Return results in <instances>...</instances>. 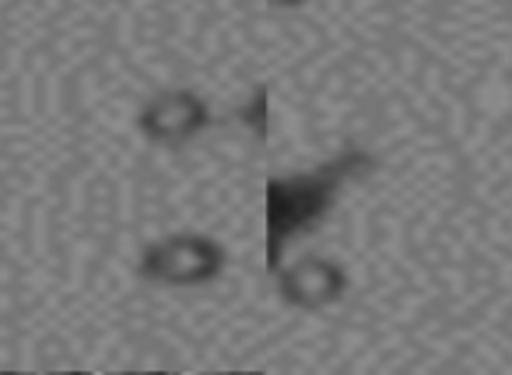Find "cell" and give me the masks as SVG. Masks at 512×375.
<instances>
[{
	"label": "cell",
	"mask_w": 512,
	"mask_h": 375,
	"mask_svg": "<svg viewBox=\"0 0 512 375\" xmlns=\"http://www.w3.org/2000/svg\"><path fill=\"white\" fill-rule=\"evenodd\" d=\"M264 4H271V8H278V11H299V8H306L309 0H264Z\"/></svg>",
	"instance_id": "8992f818"
},
{
	"label": "cell",
	"mask_w": 512,
	"mask_h": 375,
	"mask_svg": "<svg viewBox=\"0 0 512 375\" xmlns=\"http://www.w3.org/2000/svg\"><path fill=\"white\" fill-rule=\"evenodd\" d=\"M274 277H278L281 302L302 312L330 309L348 295V274L330 256H302V260L281 267Z\"/></svg>",
	"instance_id": "277c9868"
},
{
	"label": "cell",
	"mask_w": 512,
	"mask_h": 375,
	"mask_svg": "<svg viewBox=\"0 0 512 375\" xmlns=\"http://www.w3.org/2000/svg\"><path fill=\"white\" fill-rule=\"evenodd\" d=\"M235 120H239L249 134H256V141H267V134H271V127H267V123H271V99H267V85H256L253 92H249V99L235 109Z\"/></svg>",
	"instance_id": "5b68a950"
},
{
	"label": "cell",
	"mask_w": 512,
	"mask_h": 375,
	"mask_svg": "<svg viewBox=\"0 0 512 375\" xmlns=\"http://www.w3.org/2000/svg\"><path fill=\"white\" fill-rule=\"evenodd\" d=\"M214 123L211 106L200 99L193 88H169L158 92L144 109L137 113V130L144 141L162 144V148H183L193 137H200Z\"/></svg>",
	"instance_id": "3957f363"
},
{
	"label": "cell",
	"mask_w": 512,
	"mask_h": 375,
	"mask_svg": "<svg viewBox=\"0 0 512 375\" xmlns=\"http://www.w3.org/2000/svg\"><path fill=\"white\" fill-rule=\"evenodd\" d=\"M228 249L200 232H176L151 242L137 260V274L165 288H200L225 274Z\"/></svg>",
	"instance_id": "7a4b0ae2"
},
{
	"label": "cell",
	"mask_w": 512,
	"mask_h": 375,
	"mask_svg": "<svg viewBox=\"0 0 512 375\" xmlns=\"http://www.w3.org/2000/svg\"><path fill=\"white\" fill-rule=\"evenodd\" d=\"M372 169H376V158L351 144L309 172L267 179V270L278 274L285 249L313 232L334 211L344 186L365 179Z\"/></svg>",
	"instance_id": "6da1fadb"
}]
</instances>
